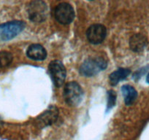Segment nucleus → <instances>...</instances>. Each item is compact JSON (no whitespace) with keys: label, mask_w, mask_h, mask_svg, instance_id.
<instances>
[{"label":"nucleus","mask_w":149,"mask_h":140,"mask_svg":"<svg viewBox=\"0 0 149 140\" xmlns=\"http://www.w3.org/2000/svg\"><path fill=\"white\" fill-rule=\"evenodd\" d=\"M83 97L84 91L78 82H70L64 86V100L70 106H78L82 101Z\"/></svg>","instance_id":"1"},{"label":"nucleus","mask_w":149,"mask_h":140,"mask_svg":"<svg viewBox=\"0 0 149 140\" xmlns=\"http://www.w3.org/2000/svg\"><path fill=\"white\" fill-rule=\"evenodd\" d=\"M107 62L102 58H93L86 60L80 68V73L85 77H92L107 67Z\"/></svg>","instance_id":"2"},{"label":"nucleus","mask_w":149,"mask_h":140,"mask_svg":"<svg viewBox=\"0 0 149 140\" xmlns=\"http://www.w3.org/2000/svg\"><path fill=\"white\" fill-rule=\"evenodd\" d=\"M25 26V23L21 21H13L1 24L0 39L4 41L13 39L24 29Z\"/></svg>","instance_id":"3"},{"label":"nucleus","mask_w":149,"mask_h":140,"mask_svg":"<svg viewBox=\"0 0 149 140\" xmlns=\"http://www.w3.org/2000/svg\"><path fill=\"white\" fill-rule=\"evenodd\" d=\"M29 16L33 22L40 23L45 21L47 17L46 4L42 1H34L29 4L27 8Z\"/></svg>","instance_id":"4"},{"label":"nucleus","mask_w":149,"mask_h":140,"mask_svg":"<svg viewBox=\"0 0 149 140\" xmlns=\"http://www.w3.org/2000/svg\"><path fill=\"white\" fill-rule=\"evenodd\" d=\"M48 70L51 78L56 87H60L64 84L67 75L65 67L60 61H53L50 63Z\"/></svg>","instance_id":"5"},{"label":"nucleus","mask_w":149,"mask_h":140,"mask_svg":"<svg viewBox=\"0 0 149 140\" xmlns=\"http://www.w3.org/2000/svg\"><path fill=\"white\" fill-rule=\"evenodd\" d=\"M55 17L57 21L62 24H70L74 18L73 8L67 2L57 5L55 10Z\"/></svg>","instance_id":"6"},{"label":"nucleus","mask_w":149,"mask_h":140,"mask_svg":"<svg viewBox=\"0 0 149 140\" xmlns=\"http://www.w3.org/2000/svg\"><path fill=\"white\" fill-rule=\"evenodd\" d=\"M106 28L101 24H94L88 28L86 37L91 43L97 45L104 40L106 37Z\"/></svg>","instance_id":"7"},{"label":"nucleus","mask_w":149,"mask_h":140,"mask_svg":"<svg viewBox=\"0 0 149 140\" xmlns=\"http://www.w3.org/2000/svg\"><path fill=\"white\" fill-rule=\"evenodd\" d=\"M26 55L34 61H43L47 56L46 50L39 44H33L28 48Z\"/></svg>","instance_id":"8"},{"label":"nucleus","mask_w":149,"mask_h":140,"mask_svg":"<svg viewBox=\"0 0 149 140\" xmlns=\"http://www.w3.org/2000/svg\"><path fill=\"white\" fill-rule=\"evenodd\" d=\"M148 40L146 37L142 34L133 35L130 40V48L134 52H141L147 45Z\"/></svg>","instance_id":"9"},{"label":"nucleus","mask_w":149,"mask_h":140,"mask_svg":"<svg viewBox=\"0 0 149 140\" xmlns=\"http://www.w3.org/2000/svg\"><path fill=\"white\" fill-rule=\"evenodd\" d=\"M130 70L128 69L120 68L111 73L109 77L110 83L111 85H116L121 80L126 79L130 75Z\"/></svg>","instance_id":"10"},{"label":"nucleus","mask_w":149,"mask_h":140,"mask_svg":"<svg viewBox=\"0 0 149 140\" xmlns=\"http://www.w3.org/2000/svg\"><path fill=\"white\" fill-rule=\"evenodd\" d=\"M121 91L124 95V101L127 105L130 106L135 101L137 97V93L132 86L129 85H124L121 88Z\"/></svg>","instance_id":"11"},{"label":"nucleus","mask_w":149,"mask_h":140,"mask_svg":"<svg viewBox=\"0 0 149 140\" xmlns=\"http://www.w3.org/2000/svg\"><path fill=\"white\" fill-rule=\"evenodd\" d=\"M13 57L10 53L8 51L0 52V67H5L12 63Z\"/></svg>","instance_id":"12"},{"label":"nucleus","mask_w":149,"mask_h":140,"mask_svg":"<svg viewBox=\"0 0 149 140\" xmlns=\"http://www.w3.org/2000/svg\"><path fill=\"white\" fill-rule=\"evenodd\" d=\"M107 95H108V98H107V110H108L115 106L116 102V94L115 91L111 90L108 91Z\"/></svg>","instance_id":"13"},{"label":"nucleus","mask_w":149,"mask_h":140,"mask_svg":"<svg viewBox=\"0 0 149 140\" xmlns=\"http://www.w3.org/2000/svg\"><path fill=\"white\" fill-rule=\"evenodd\" d=\"M146 80H147V82L149 83V73L148 74V76H147V78H146Z\"/></svg>","instance_id":"14"}]
</instances>
